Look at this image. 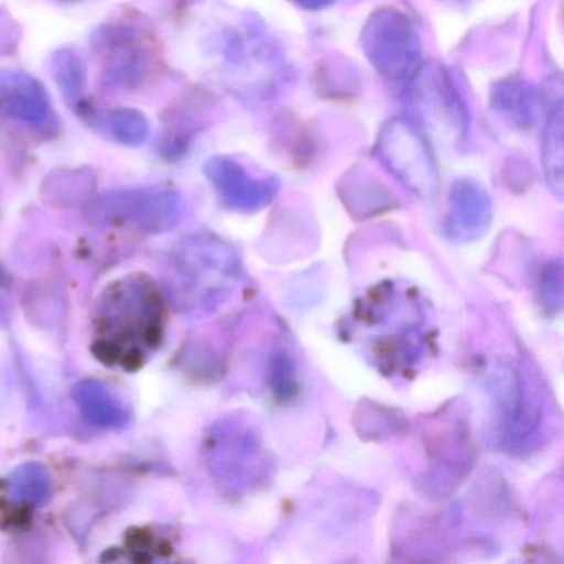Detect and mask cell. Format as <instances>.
<instances>
[{
  "label": "cell",
  "instance_id": "6da1fadb",
  "mask_svg": "<svg viewBox=\"0 0 564 564\" xmlns=\"http://www.w3.org/2000/svg\"><path fill=\"white\" fill-rule=\"evenodd\" d=\"M95 351L110 365L137 368L160 345L163 302L156 285L130 275L108 286L98 303Z\"/></svg>",
  "mask_w": 564,
  "mask_h": 564
},
{
  "label": "cell",
  "instance_id": "7a4b0ae2",
  "mask_svg": "<svg viewBox=\"0 0 564 564\" xmlns=\"http://www.w3.org/2000/svg\"><path fill=\"white\" fill-rule=\"evenodd\" d=\"M232 250L213 237H191L174 253L171 290L187 305L217 302L236 276Z\"/></svg>",
  "mask_w": 564,
  "mask_h": 564
},
{
  "label": "cell",
  "instance_id": "3957f363",
  "mask_svg": "<svg viewBox=\"0 0 564 564\" xmlns=\"http://www.w3.org/2000/svg\"><path fill=\"white\" fill-rule=\"evenodd\" d=\"M365 54L376 70L392 82H402L417 70L421 41L412 22L402 12H376L362 34Z\"/></svg>",
  "mask_w": 564,
  "mask_h": 564
},
{
  "label": "cell",
  "instance_id": "277c9868",
  "mask_svg": "<svg viewBox=\"0 0 564 564\" xmlns=\"http://www.w3.org/2000/svg\"><path fill=\"white\" fill-rule=\"evenodd\" d=\"M88 214L98 223L131 224L148 232H163L180 223L183 204L173 191H115L95 199Z\"/></svg>",
  "mask_w": 564,
  "mask_h": 564
},
{
  "label": "cell",
  "instance_id": "5b68a950",
  "mask_svg": "<svg viewBox=\"0 0 564 564\" xmlns=\"http://www.w3.org/2000/svg\"><path fill=\"white\" fill-rule=\"evenodd\" d=\"M379 154L386 166L419 196H431L437 187L429 148L411 124L394 120L382 130Z\"/></svg>",
  "mask_w": 564,
  "mask_h": 564
},
{
  "label": "cell",
  "instance_id": "8992f818",
  "mask_svg": "<svg viewBox=\"0 0 564 564\" xmlns=\"http://www.w3.org/2000/svg\"><path fill=\"white\" fill-rule=\"evenodd\" d=\"M0 117L47 140L57 137L61 128L44 85L22 72L0 70Z\"/></svg>",
  "mask_w": 564,
  "mask_h": 564
},
{
  "label": "cell",
  "instance_id": "52a82bcc",
  "mask_svg": "<svg viewBox=\"0 0 564 564\" xmlns=\"http://www.w3.org/2000/svg\"><path fill=\"white\" fill-rule=\"evenodd\" d=\"M105 82L111 87L137 90L147 84L153 72L150 48L127 29L108 32L100 42Z\"/></svg>",
  "mask_w": 564,
  "mask_h": 564
},
{
  "label": "cell",
  "instance_id": "ba28073f",
  "mask_svg": "<svg viewBox=\"0 0 564 564\" xmlns=\"http://www.w3.org/2000/svg\"><path fill=\"white\" fill-rule=\"evenodd\" d=\"M206 174L223 196L224 203L232 209H262L275 196L272 180H253L236 161L214 158L206 164Z\"/></svg>",
  "mask_w": 564,
  "mask_h": 564
},
{
  "label": "cell",
  "instance_id": "9c48e42d",
  "mask_svg": "<svg viewBox=\"0 0 564 564\" xmlns=\"http://www.w3.org/2000/svg\"><path fill=\"white\" fill-rule=\"evenodd\" d=\"M214 435L213 444H209L210 464L213 470L219 474L224 480H229L230 487L250 485L256 477V465L262 464L259 458L260 445L253 442V435L249 431H219Z\"/></svg>",
  "mask_w": 564,
  "mask_h": 564
},
{
  "label": "cell",
  "instance_id": "30bf717a",
  "mask_svg": "<svg viewBox=\"0 0 564 564\" xmlns=\"http://www.w3.org/2000/svg\"><path fill=\"white\" fill-rule=\"evenodd\" d=\"M490 199L477 184L462 181L452 189L447 229L455 239H475L490 224Z\"/></svg>",
  "mask_w": 564,
  "mask_h": 564
},
{
  "label": "cell",
  "instance_id": "8fae6325",
  "mask_svg": "<svg viewBox=\"0 0 564 564\" xmlns=\"http://www.w3.org/2000/svg\"><path fill=\"white\" fill-rule=\"evenodd\" d=\"M422 75L425 78H421L415 85L417 87V100H421L424 105L422 110L429 113L431 118L452 121L458 133H462L464 131L462 127L467 123V118H465L464 108L460 107L457 94L448 84L445 75L441 70H424Z\"/></svg>",
  "mask_w": 564,
  "mask_h": 564
},
{
  "label": "cell",
  "instance_id": "7c38bea8",
  "mask_svg": "<svg viewBox=\"0 0 564 564\" xmlns=\"http://www.w3.org/2000/svg\"><path fill=\"white\" fill-rule=\"evenodd\" d=\"M74 399L84 417L100 427H120L127 421L121 402L113 392L98 381L78 382L74 389Z\"/></svg>",
  "mask_w": 564,
  "mask_h": 564
},
{
  "label": "cell",
  "instance_id": "4fadbf2b",
  "mask_svg": "<svg viewBox=\"0 0 564 564\" xmlns=\"http://www.w3.org/2000/svg\"><path fill=\"white\" fill-rule=\"evenodd\" d=\"M94 187V174L85 170H57L45 180L42 194L51 203L72 206L84 200Z\"/></svg>",
  "mask_w": 564,
  "mask_h": 564
},
{
  "label": "cell",
  "instance_id": "5bb4252c",
  "mask_svg": "<svg viewBox=\"0 0 564 564\" xmlns=\"http://www.w3.org/2000/svg\"><path fill=\"white\" fill-rule=\"evenodd\" d=\"M51 491V475L39 464L22 465L9 478V497L18 503L39 507L48 500Z\"/></svg>",
  "mask_w": 564,
  "mask_h": 564
},
{
  "label": "cell",
  "instance_id": "9a60e30c",
  "mask_svg": "<svg viewBox=\"0 0 564 564\" xmlns=\"http://www.w3.org/2000/svg\"><path fill=\"white\" fill-rule=\"evenodd\" d=\"M495 107L510 123L528 128L534 121V94L523 82L508 80L497 85L494 94Z\"/></svg>",
  "mask_w": 564,
  "mask_h": 564
},
{
  "label": "cell",
  "instance_id": "2e32d148",
  "mask_svg": "<svg viewBox=\"0 0 564 564\" xmlns=\"http://www.w3.org/2000/svg\"><path fill=\"white\" fill-rule=\"evenodd\" d=\"M100 123L113 140L127 147H141L150 137L147 117L134 108H117L108 111Z\"/></svg>",
  "mask_w": 564,
  "mask_h": 564
},
{
  "label": "cell",
  "instance_id": "e0dca14e",
  "mask_svg": "<svg viewBox=\"0 0 564 564\" xmlns=\"http://www.w3.org/2000/svg\"><path fill=\"white\" fill-rule=\"evenodd\" d=\"M543 163L551 186L560 193L563 184V108L561 104L551 110L544 131Z\"/></svg>",
  "mask_w": 564,
  "mask_h": 564
},
{
  "label": "cell",
  "instance_id": "ac0fdd59",
  "mask_svg": "<svg viewBox=\"0 0 564 564\" xmlns=\"http://www.w3.org/2000/svg\"><path fill=\"white\" fill-rule=\"evenodd\" d=\"M52 70L65 98L68 101H80L85 88V68L80 58L70 51L58 52Z\"/></svg>",
  "mask_w": 564,
  "mask_h": 564
},
{
  "label": "cell",
  "instance_id": "d6986e66",
  "mask_svg": "<svg viewBox=\"0 0 564 564\" xmlns=\"http://www.w3.org/2000/svg\"><path fill=\"white\" fill-rule=\"evenodd\" d=\"M21 41V29L12 21L11 15L0 11V57L14 54Z\"/></svg>",
  "mask_w": 564,
  "mask_h": 564
},
{
  "label": "cell",
  "instance_id": "ffe728a7",
  "mask_svg": "<svg viewBox=\"0 0 564 564\" xmlns=\"http://www.w3.org/2000/svg\"><path fill=\"white\" fill-rule=\"evenodd\" d=\"M272 381L276 394H282L283 398H289L295 391V379H293L292 368H290L285 356H279L273 361Z\"/></svg>",
  "mask_w": 564,
  "mask_h": 564
},
{
  "label": "cell",
  "instance_id": "44dd1931",
  "mask_svg": "<svg viewBox=\"0 0 564 564\" xmlns=\"http://www.w3.org/2000/svg\"><path fill=\"white\" fill-rule=\"evenodd\" d=\"M296 2L306 9H322L325 6L332 4V0H296Z\"/></svg>",
  "mask_w": 564,
  "mask_h": 564
}]
</instances>
